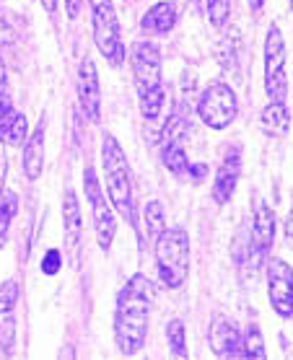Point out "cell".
<instances>
[{
    "instance_id": "484cf974",
    "label": "cell",
    "mask_w": 293,
    "mask_h": 360,
    "mask_svg": "<svg viewBox=\"0 0 293 360\" xmlns=\"http://www.w3.org/2000/svg\"><path fill=\"white\" fill-rule=\"evenodd\" d=\"M205 8H208V18L213 26H226L228 21V0H205Z\"/></svg>"
},
{
    "instance_id": "30bf717a",
    "label": "cell",
    "mask_w": 293,
    "mask_h": 360,
    "mask_svg": "<svg viewBox=\"0 0 293 360\" xmlns=\"http://www.w3.org/2000/svg\"><path fill=\"white\" fill-rule=\"evenodd\" d=\"M273 241H275V213L270 205L260 202L252 221V272L260 270V262L268 257Z\"/></svg>"
},
{
    "instance_id": "7402d4cb",
    "label": "cell",
    "mask_w": 293,
    "mask_h": 360,
    "mask_svg": "<svg viewBox=\"0 0 293 360\" xmlns=\"http://www.w3.org/2000/svg\"><path fill=\"white\" fill-rule=\"evenodd\" d=\"M16 210H18V197L13 192H8V195L3 197V202H0V246L6 244L11 221L16 218Z\"/></svg>"
},
{
    "instance_id": "4dcf8cb0",
    "label": "cell",
    "mask_w": 293,
    "mask_h": 360,
    "mask_svg": "<svg viewBox=\"0 0 293 360\" xmlns=\"http://www.w3.org/2000/svg\"><path fill=\"white\" fill-rule=\"evenodd\" d=\"M205 174H208V166L205 164H197V166H189V176H192V179H205Z\"/></svg>"
},
{
    "instance_id": "52a82bcc",
    "label": "cell",
    "mask_w": 293,
    "mask_h": 360,
    "mask_svg": "<svg viewBox=\"0 0 293 360\" xmlns=\"http://www.w3.org/2000/svg\"><path fill=\"white\" fill-rule=\"evenodd\" d=\"M265 91L270 101H285L288 96V73H285V44L283 34L273 26L265 39Z\"/></svg>"
},
{
    "instance_id": "603a6c76",
    "label": "cell",
    "mask_w": 293,
    "mask_h": 360,
    "mask_svg": "<svg viewBox=\"0 0 293 360\" xmlns=\"http://www.w3.org/2000/svg\"><path fill=\"white\" fill-rule=\"evenodd\" d=\"M166 337H169V350L177 358H187V347H185V324L180 319H171L166 327Z\"/></svg>"
},
{
    "instance_id": "6da1fadb",
    "label": "cell",
    "mask_w": 293,
    "mask_h": 360,
    "mask_svg": "<svg viewBox=\"0 0 293 360\" xmlns=\"http://www.w3.org/2000/svg\"><path fill=\"white\" fill-rule=\"evenodd\" d=\"M156 285L146 275H132L127 285L117 295V311H114V340L125 355L135 352L146 345L148 337V311L154 303Z\"/></svg>"
},
{
    "instance_id": "ffe728a7",
    "label": "cell",
    "mask_w": 293,
    "mask_h": 360,
    "mask_svg": "<svg viewBox=\"0 0 293 360\" xmlns=\"http://www.w3.org/2000/svg\"><path fill=\"white\" fill-rule=\"evenodd\" d=\"M143 223H146V233L148 238H158L163 229H166V215H163L161 202H146L143 207Z\"/></svg>"
},
{
    "instance_id": "3957f363",
    "label": "cell",
    "mask_w": 293,
    "mask_h": 360,
    "mask_svg": "<svg viewBox=\"0 0 293 360\" xmlns=\"http://www.w3.org/2000/svg\"><path fill=\"white\" fill-rule=\"evenodd\" d=\"M101 164H104V176H106V195L112 200L114 210L127 221V226H132L135 215H132L130 166H127L123 146L112 135H106L104 143H101Z\"/></svg>"
},
{
    "instance_id": "9c48e42d",
    "label": "cell",
    "mask_w": 293,
    "mask_h": 360,
    "mask_svg": "<svg viewBox=\"0 0 293 360\" xmlns=\"http://www.w3.org/2000/svg\"><path fill=\"white\" fill-rule=\"evenodd\" d=\"M268 293L270 306L280 319L293 316V270L283 259H270L268 262Z\"/></svg>"
},
{
    "instance_id": "1f68e13d",
    "label": "cell",
    "mask_w": 293,
    "mask_h": 360,
    "mask_svg": "<svg viewBox=\"0 0 293 360\" xmlns=\"http://www.w3.org/2000/svg\"><path fill=\"white\" fill-rule=\"evenodd\" d=\"M6 86H8V75H6V63H3V58H0V96H3Z\"/></svg>"
},
{
    "instance_id": "8992f818",
    "label": "cell",
    "mask_w": 293,
    "mask_h": 360,
    "mask_svg": "<svg viewBox=\"0 0 293 360\" xmlns=\"http://www.w3.org/2000/svg\"><path fill=\"white\" fill-rule=\"evenodd\" d=\"M237 94L226 83H211L200 96L197 115L211 130H226L228 124L237 120Z\"/></svg>"
},
{
    "instance_id": "2e32d148",
    "label": "cell",
    "mask_w": 293,
    "mask_h": 360,
    "mask_svg": "<svg viewBox=\"0 0 293 360\" xmlns=\"http://www.w3.org/2000/svg\"><path fill=\"white\" fill-rule=\"evenodd\" d=\"M174 24H177V8H174V3L163 0V3H156L154 8L143 16L140 29L146 34H169Z\"/></svg>"
},
{
    "instance_id": "836d02e7",
    "label": "cell",
    "mask_w": 293,
    "mask_h": 360,
    "mask_svg": "<svg viewBox=\"0 0 293 360\" xmlns=\"http://www.w3.org/2000/svg\"><path fill=\"white\" fill-rule=\"evenodd\" d=\"M285 233H288V241L293 244V207L291 213H288V218H285Z\"/></svg>"
},
{
    "instance_id": "f1b7e54d",
    "label": "cell",
    "mask_w": 293,
    "mask_h": 360,
    "mask_svg": "<svg viewBox=\"0 0 293 360\" xmlns=\"http://www.w3.org/2000/svg\"><path fill=\"white\" fill-rule=\"evenodd\" d=\"M60 264H63L60 252H57V249H49V252L44 254V259H42V272H44V275H57V272H60Z\"/></svg>"
},
{
    "instance_id": "d590c367",
    "label": "cell",
    "mask_w": 293,
    "mask_h": 360,
    "mask_svg": "<svg viewBox=\"0 0 293 360\" xmlns=\"http://www.w3.org/2000/svg\"><path fill=\"white\" fill-rule=\"evenodd\" d=\"M291 6H293V0H291Z\"/></svg>"
},
{
    "instance_id": "d4e9b609",
    "label": "cell",
    "mask_w": 293,
    "mask_h": 360,
    "mask_svg": "<svg viewBox=\"0 0 293 360\" xmlns=\"http://www.w3.org/2000/svg\"><path fill=\"white\" fill-rule=\"evenodd\" d=\"M26 117L24 115H16V120H13V124L8 127V132H6V138H3V143L11 148H18L24 146V138H26Z\"/></svg>"
},
{
    "instance_id": "4fadbf2b",
    "label": "cell",
    "mask_w": 293,
    "mask_h": 360,
    "mask_svg": "<svg viewBox=\"0 0 293 360\" xmlns=\"http://www.w3.org/2000/svg\"><path fill=\"white\" fill-rule=\"evenodd\" d=\"M211 350L218 358H234L242 355V335L239 327L228 316H216L211 324Z\"/></svg>"
},
{
    "instance_id": "e0dca14e",
    "label": "cell",
    "mask_w": 293,
    "mask_h": 360,
    "mask_svg": "<svg viewBox=\"0 0 293 360\" xmlns=\"http://www.w3.org/2000/svg\"><path fill=\"white\" fill-rule=\"evenodd\" d=\"M260 122L262 130L268 132V135H278V138L285 135L288 124H291V112L285 107V101H270L268 107L262 109Z\"/></svg>"
},
{
    "instance_id": "d6a6232c",
    "label": "cell",
    "mask_w": 293,
    "mask_h": 360,
    "mask_svg": "<svg viewBox=\"0 0 293 360\" xmlns=\"http://www.w3.org/2000/svg\"><path fill=\"white\" fill-rule=\"evenodd\" d=\"M6 174H8V164L0 156V197H3V184H6Z\"/></svg>"
},
{
    "instance_id": "277c9868",
    "label": "cell",
    "mask_w": 293,
    "mask_h": 360,
    "mask_svg": "<svg viewBox=\"0 0 293 360\" xmlns=\"http://www.w3.org/2000/svg\"><path fill=\"white\" fill-rule=\"evenodd\" d=\"M156 267L166 288H180L189 275V238L182 229H163L156 238Z\"/></svg>"
},
{
    "instance_id": "5bb4252c",
    "label": "cell",
    "mask_w": 293,
    "mask_h": 360,
    "mask_svg": "<svg viewBox=\"0 0 293 360\" xmlns=\"http://www.w3.org/2000/svg\"><path fill=\"white\" fill-rule=\"evenodd\" d=\"M63 221H66V244L70 252H78L83 236V218H81V205H78V197H75L73 189L66 192V200H63Z\"/></svg>"
},
{
    "instance_id": "8fae6325",
    "label": "cell",
    "mask_w": 293,
    "mask_h": 360,
    "mask_svg": "<svg viewBox=\"0 0 293 360\" xmlns=\"http://www.w3.org/2000/svg\"><path fill=\"white\" fill-rule=\"evenodd\" d=\"M78 101H81L83 115L91 122L101 120V91H99L96 65L91 58L81 60V68H78Z\"/></svg>"
},
{
    "instance_id": "7c38bea8",
    "label": "cell",
    "mask_w": 293,
    "mask_h": 360,
    "mask_svg": "<svg viewBox=\"0 0 293 360\" xmlns=\"http://www.w3.org/2000/svg\"><path fill=\"white\" fill-rule=\"evenodd\" d=\"M239 176H242V150H239V146H234L228 148L218 166L216 184H213V200L218 205H226L234 195V189H237Z\"/></svg>"
},
{
    "instance_id": "44dd1931",
    "label": "cell",
    "mask_w": 293,
    "mask_h": 360,
    "mask_svg": "<svg viewBox=\"0 0 293 360\" xmlns=\"http://www.w3.org/2000/svg\"><path fill=\"white\" fill-rule=\"evenodd\" d=\"M187 130H189V122L185 120V115L174 112L166 120V124H163V143H182V140L187 138Z\"/></svg>"
},
{
    "instance_id": "f546056e",
    "label": "cell",
    "mask_w": 293,
    "mask_h": 360,
    "mask_svg": "<svg viewBox=\"0 0 293 360\" xmlns=\"http://www.w3.org/2000/svg\"><path fill=\"white\" fill-rule=\"evenodd\" d=\"M66 6H68V16H70V18H78L83 0H66Z\"/></svg>"
},
{
    "instance_id": "9a60e30c",
    "label": "cell",
    "mask_w": 293,
    "mask_h": 360,
    "mask_svg": "<svg viewBox=\"0 0 293 360\" xmlns=\"http://www.w3.org/2000/svg\"><path fill=\"white\" fill-rule=\"evenodd\" d=\"M44 117L39 120V127L34 130V135L29 138L24 148V172L29 179H39L42 169H44Z\"/></svg>"
},
{
    "instance_id": "ac0fdd59",
    "label": "cell",
    "mask_w": 293,
    "mask_h": 360,
    "mask_svg": "<svg viewBox=\"0 0 293 360\" xmlns=\"http://www.w3.org/2000/svg\"><path fill=\"white\" fill-rule=\"evenodd\" d=\"M163 164L174 176H187L189 174V161L185 156L182 143H163Z\"/></svg>"
},
{
    "instance_id": "7a4b0ae2",
    "label": "cell",
    "mask_w": 293,
    "mask_h": 360,
    "mask_svg": "<svg viewBox=\"0 0 293 360\" xmlns=\"http://www.w3.org/2000/svg\"><path fill=\"white\" fill-rule=\"evenodd\" d=\"M130 63L140 98V112L146 120H154V117H158L163 101H166L161 86V49L154 41H135L130 52Z\"/></svg>"
},
{
    "instance_id": "ba28073f",
    "label": "cell",
    "mask_w": 293,
    "mask_h": 360,
    "mask_svg": "<svg viewBox=\"0 0 293 360\" xmlns=\"http://www.w3.org/2000/svg\"><path fill=\"white\" fill-rule=\"evenodd\" d=\"M83 184H86V195L91 200V213H94V229H96V241L101 249H109L114 241V231H117V221H114L112 207L106 205V197L99 187V179L94 169L83 172Z\"/></svg>"
},
{
    "instance_id": "4316f807",
    "label": "cell",
    "mask_w": 293,
    "mask_h": 360,
    "mask_svg": "<svg viewBox=\"0 0 293 360\" xmlns=\"http://www.w3.org/2000/svg\"><path fill=\"white\" fill-rule=\"evenodd\" d=\"M18 303V283L16 280H8L0 285V314L3 311H13Z\"/></svg>"
},
{
    "instance_id": "cb8c5ba5",
    "label": "cell",
    "mask_w": 293,
    "mask_h": 360,
    "mask_svg": "<svg viewBox=\"0 0 293 360\" xmlns=\"http://www.w3.org/2000/svg\"><path fill=\"white\" fill-rule=\"evenodd\" d=\"M13 340H16V319H13V311H3L0 314V350L8 352L13 347Z\"/></svg>"
},
{
    "instance_id": "5b68a950",
    "label": "cell",
    "mask_w": 293,
    "mask_h": 360,
    "mask_svg": "<svg viewBox=\"0 0 293 360\" xmlns=\"http://www.w3.org/2000/svg\"><path fill=\"white\" fill-rule=\"evenodd\" d=\"M91 13H94V39H96L99 52L104 55L114 68L125 63V47L120 37V24L114 13L112 0H89Z\"/></svg>"
},
{
    "instance_id": "e575fe53",
    "label": "cell",
    "mask_w": 293,
    "mask_h": 360,
    "mask_svg": "<svg viewBox=\"0 0 293 360\" xmlns=\"http://www.w3.org/2000/svg\"><path fill=\"white\" fill-rule=\"evenodd\" d=\"M262 3H265V0H249V8H252V11H260Z\"/></svg>"
},
{
    "instance_id": "83f0119b",
    "label": "cell",
    "mask_w": 293,
    "mask_h": 360,
    "mask_svg": "<svg viewBox=\"0 0 293 360\" xmlns=\"http://www.w3.org/2000/svg\"><path fill=\"white\" fill-rule=\"evenodd\" d=\"M16 109L11 107L8 96H0V143H3V138H6V132H8V127L13 124V120H16Z\"/></svg>"
},
{
    "instance_id": "d6986e66",
    "label": "cell",
    "mask_w": 293,
    "mask_h": 360,
    "mask_svg": "<svg viewBox=\"0 0 293 360\" xmlns=\"http://www.w3.org/2000/svg\"><path fill=\"white\" fill-rule=\"evenodd\" d=\"M242 358H268V350H265V342H262V332L257 324H249L247 335L242 337Z\"/></svg>"
}]
</instances>
